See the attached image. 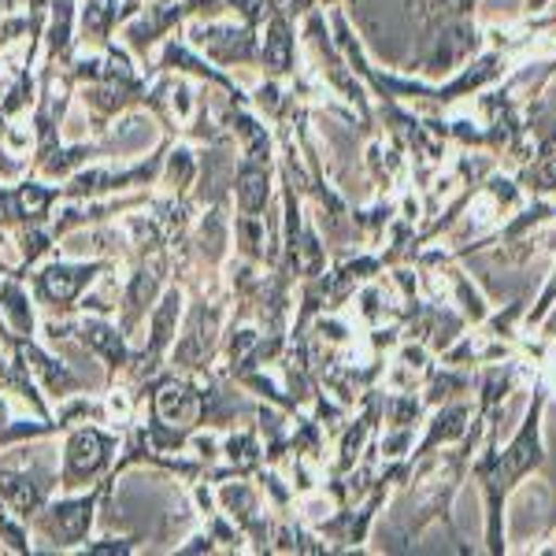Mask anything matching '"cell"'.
I'll return each mask as SVG.
<instances>
[{
    "label": "cell",
    "mask_w": 556,
    "mask_h": 556,
    "mask_svg": "<svg viewBox=\"0 0 556 556\" xmlns=\"http://www.w3.org/2000/svg\"><path fill=\"white\" fill-rule=\"evenodd\" d=\"M193 178H197V149H193V141L175 138L172 149H167V156H164V167H160L156 186L164 193L182 197V193H190Z\"/></svg>",
    "instance_id": "2e32d148"
},
{
    "label": "cell",
    "mask_w": 556,
    "mask_h": 556,
    "mask_svg": "<svg viewBox=\"0 0 556 556\" xmlns=\"http://www.w3.org/2000/svg\"><path fill=\"white\" fill-rule=\"evenodd\" d=\"M56 204H64V182H49L38 175L0 182V230L12 238L26 227H49Z\"/></svg>",
    "instance_id": "9c48e42d"
},
{
    "label": "cell",
    "mask_w": 556,
    "mask_h": 556,
    "mask_svg": "<svg viewBox=\"0 0 556 556\" xmlns=\"http://www.w3.org/2000/svg\"><path fill=\"white\" fill-rule=\"evenodd\" d=\"M146 542H149L146 534H134V538H101V542H93V538H89V542L78 553H86V556H130V553H138Z\"/></svg>",
    "instance_id": "ac0fdd59"
},
{
    "label": "cell",
    "mask_w": 556,
    "mask_h": 556,
    "mask_svg": "<svg viewBox=\"0 0 556 556\" xmlns=\"http://www.w3.org/2000/svg\"><path fill=\"white\" fill-rule=\"evenodd\" d=\"M119 482V475L108 471L97 486L78 490V493H52L45 501V508L30 519V538H38V553H78L89 542L97 527V513L112 501V490Z\"/></svg>",
    "instance_id": "6da1fadb"
},
{
    "label": "cell",
    "mask_w": 556,
    "mask_h": 556,
    "mask_svg": "<svg viewBox=\"0 0 556 556\" xmlns=\"http://www.w3.org/2000/svg\"><path fill=\"white\" fill-rule=\"evenodd\" d=\"M219 460H227V468L235 475H253L264 464V438L253 427H230L219 434Z\"/></svg>",
    "instance_id": "9a60e30c"
},
{
    "label": "cell",
    "mask_w": 556,
    "mask_h": 556,
    "mask_svg": "<svg viewBox=\"0 0 556 556\" xmlns=\"http://www.w3.org/2000/svg\"><path fill=\"white\" fill-rule=\"evenodd\" d=\"M45 342H78L86 353H93L104 364V386L119 382V375L127 371L134 342L119 330V323L112 316H97V312H75V316H49L41 323Z\"/></svg>",
    "instance_id": "5b68a950"
},
{
    "label": "cell",
    "mask_w": 556,
    "mask_h": 556,
    "mask_svg": "<svg viewBox=\"0 0 556 556\" xmlns=\"http://www.w3.org/2000/svg\"><path fill=\"white\" fill-rule=\"evenodd\" d=\"M0 345L8 349V353L20 361L26 371L38 379V386L45 390V397L49 401H67V397H75V393H86L89 390V382L83 379L78 371H71V367L60 361L56 353H49L38 338H15V334H8V338H0Z\"/></svg>",
    "instance_id": "30bf717a"
},
{
    "label": "cell",
    "mask_w": 556,
    "mask_h": 556,
    "mask_svg": "<svg viewBox=\"0 0 556 556\" xmlns=\"http://www.w3.org/2000/svg\"><path fill=\"white\" fill-rule=\"evenodd\" d=\"M230 204H235V212L264 215L267 204H271V164L238 156L235 186H230Z\"/></svg>",
    "instance_id": "5bb4252c"
},
{
    "label": "cell",
    "mask_w": 556,
    "mask_h": 556,
    "mask_svg": "<svg viewBox=\"0 0 556 556\" xmlns=\"http://www.w3.org/2000/svg\"><path fill=\"white\" fill-rule=\"evenodd\" d=\"M78 56V0H49L41 41V67H71Z\"/></svg>",
    "instance_id": "8fae6325"
},
{
    "label": "cell",
    "mask_w": 556,
    "mask_h": 556,
    "mask_svg": "<svg viewBox=\"0 0 556 556\" xmlns=\"http://www.w3.org/2000/svg\"><path fill=\"white\" fill-rule=\"evenodd\" d=\"M186 41L212 60L215 67H260V26L249 23H219V20H190Z\"/></svg>",
    "instance_id": "ba28073f"
},
{
    "label": "cell",
    "mask_w": 556,
    "mask_h": 556,
    "mask_svg": "<svg viewBox=\"0 0 556 556\" xmlns=\"http://www.w3.org/2000/svg\"><path fill=\"white\" fill-rule=\"evenodd\" d=\"M227 316H230L227 286L186 293V312L182 323H178L172 353H167V367L182 375H201L219 364V342H223Z\"/></svg>",
    "instance_id": "7a4b0ae2"
},
{
    "label": "cell",
    "mask_w": 556,
    "mask_h": 556,
    "mask_svg": "<svg viewBox=\"0 0 556 556\" xmlns=\"http://www.w3.org/2000/svg\"><path fill=\"white\" fill-rule=\"evenodd\" d=\"M175 278V253L164 249V253H152V256H141V260H130L127 264V275H123V286H119V330L138 342L146 334V319L152 312V304L160 301V293L167 290V282Z\"/></svg>",
    "instance_id": "52a82bcc"
},
{
    "label": "cell",
    "mask_w": 556,
    "mask_h": 556,
    "mask_svg": "<svg viewBox=\"0 0 556 556\" xmlns=\"http://www.w3.org/2000/svg\"><path fill=\"white\" fill-rule=\"evenodd\" d=\"M34 442L0 450V501L26 523L60 490V464L52 460V453H30Z\"/></svg>",
    "instance_id": "3957f363"
},
{
    "label": "cell",
    "mask_w": 556,
    "mask_h": 556,
    "mask_svg": "<svg viewBox=\"0 0 556 556\" xmlns=\"http://www.w3.org/2000/svg\"><path fill=\"white\" fill-rule=\"evenodd\" d=\"M264 38H260V67L267 71V78H290L298 67V38H293V20L286 12H275L260 23Z\"/></svg>",
    "instance_id": "7c38bea8"
},
{
    "label": "cell",
    "mask_w": 556,
    "mask_h": 556,
    "mask_svg": "<svg viewBox=\"0 0 556 556\" xmlns=\"http://www.w3.org/2000/svg\"><path fill=\"white\" fill-rule=\"evenodd\" d=\"M0 549L4 553H15V556H30L34 553V542H30V523L20 519L12 508L0 501Z\"/></svg>",
    "instance_id": "e0dca14e"
},
{
    "label": "cell",
    "mask_w": 556,
    "mask_h": 556,
    "mask_svg": "<svg viewBox=\"0 0 556 556\" xmlns=\"http://www.w3.org/2000/svg\"><path fill=\"white\" fill-rule=\"evenodd\" d=\"M123 450V434L104 424H75L64 430V450H60V493L89 490L112 471L115 456Z\"/></svg>",
    "instance_id": "8992f818"
},
{
    "label": "cell",
    "mask_w": 556,
    "mask_h": 556,
    "mask_svg": "<svg viewBox=\"0 0 556 556\" xmlns=\"http://www.w3.org/2000/svg\"><path fill=\"white\" fill-rule=\"evenodd\" d=\"M0 319H4L8 334L38 338V330H41L38 304H34V293H30V286H26V278L0 275Z\"/></svg>",
    "instance_id": "4fadbf2b"
},
{
    "label": "cell",
    "mask_w": 556,
    "mask_h": 556,
    "mask_svg": "<svg viewBox=\"0 0 556 556\" xmlns=\"http://www.w3.org/2000/svg\"><path fill=\"white\" fill-rule=\"evenodd\" d=\"M119 264V260H104V256H56L41 260L30 275H26V286L34 293V304L45 308L49 316H75L78 301L89 286L101 278L108 267Z\"/></svg>",
    "instance_id": "277c9868"
}]
</instances>
